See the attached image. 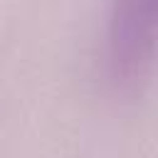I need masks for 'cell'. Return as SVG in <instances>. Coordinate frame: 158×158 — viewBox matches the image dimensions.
<instances>
[{"label":"cell","mask_w":158,"mask_h":158,"mask_svg":"<svg viewBox=\"0 0 158 158\" xmlns=\"http://www.w3.org/2000/svg\"><path fill=\"white\" fill-rule=\"evenodd\" d=\"M158 52V0H111L106 67L118 89H133Z\"/></svg>","instance_id":"cell-1"}]
</instances>
